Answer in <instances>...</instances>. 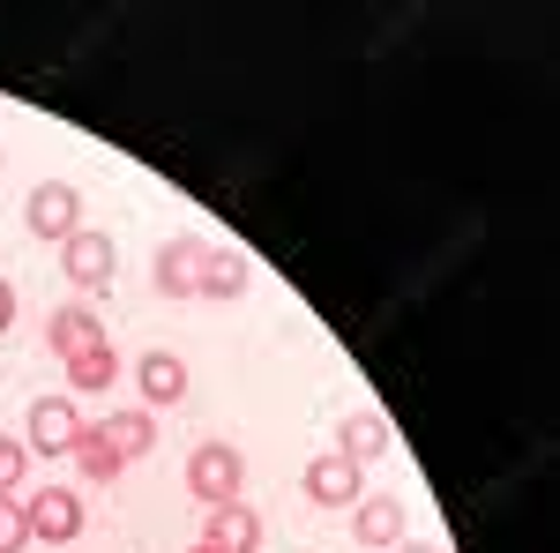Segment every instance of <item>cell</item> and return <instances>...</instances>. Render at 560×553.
<instances>
[{"instance_id": "cell-9", "label": "cell", "mask_w": 560, "mask_h": 553, "mask_svg": "<svg viewBox=\"0 0 560 553\" xmlns=\"http://www.w3.org/2000/svg\"><path fill=\"white\" fill-rule=\"evenodd\" d=\"M306 494H314V509H351V502H359V464L314 457V464H306Z\"/></svg>"}, {"instance_id": "cell-20", "label": "cell", "mask_w": 560, "mask_h": 553, "mask_svg": "<svg viewBox=\"0 0 560 553\" xmlns=\"http://www.w3.org/2000/svg\"><path fill=\"white\" fill-rule=\"evenodd\" d=\"M396 553H441V546H427V539H404V546H396Z\"/></svg>"}, {"instance_id": "cell-18", "label": "cell", "mask_w": 560, "mask_h": 553, "mask_svg": "<svg viewBox=\"0 0 560 553\" xmlns=\"http://www.w3.org/2000/svg\"><path fill=\"white\" fill-rule=\"evenodd\" d=\"M15 479H31V449L0 434V494H15Z\"/></svg>"}, {"instance_id": "cell-10", "label": "cell", "mask_w": 560, "mask_h": 553, "mask_svg": "<svg viewBox=\"0 0 560 553\" xmlns=\"http://www.w3.org/2000/svg\"><path fill=\"white\" fill-rule=\"evenodd\" d=\"M388 441H396V426H388L382 412H351V419H345V441H337V457L366 471L374 457H388Z\"/></svg>"}, {"instance_id": "cell-12", "label": "cell", "mask_w": 560, "mask_h": 553, "mask_svg": "<svg viewBox=\"0 0 560 553\" xmlns=\"http://www.w3.org/2000/svg\"><path fill=\"white\" fill-rule=\"evenodd\" d=\"M135 382H142L150 404H179V396H187V367H179L173 352H142V359H135Z\"/></svg>"}, {"instance_id": "cell-2", "label": "cell", "mask_w": 560, "mask_h": 553, "mask_svg": "<svg viewBox=\"0 0 560 553\" xmlns=\"http://www.w3.org/2000/svg\"><path fill=\"white\" fill-rule=\"evenodd\" d=\"M83 412H75V396H38L31 404V457H75V441H83Z\"/></svg>"}, {"instance_id": "cell-1", "label": "cell", "mask_w": 560, "mask_h": 553, "mask_svg": "<svg viewBox=\"0 0 560 553\" xmlns=\"http://www.w3.org/2000/svg\"><path fill=\"white\" fill-rule=\"evenodd\" d=\"M187 486H195V502L232 509V502H240V486H247V457H240L232 441H202V449L187 457Z\"/></svg>"}, {"instance_id": "cell-5", "label": "cell", "mask_w": 560, "mask_h": 553, "mask_svg": "<svg viewBox=\"0 0 560 553\" xmlns=\"http://www.w3.org/2000/svg\"><path fill=\"white\" fill-rule=\"evenodd\" d=\"M45 344H52V359L68 367V359H83V352H105V330H97L90 307H60V314L45 322Z\"/></svg>"}, {"instance_id": "cell-17", "label": "cell", "mask_w": 560, "mask_h": 553, "mask_svg": "<svg viewBox=\"0 0 560 553\" xmlns=\"http://www.w3.org/2000/svg\"><path fill=\"white\" fill-rule=\"evenodd\" d=\"M31 546V516H23V502L15 494H0V553Z\"/></svg>"}, {"instance_id": "cell-3", "label": "cell", "mask_w": 560, "mask_h": 553, "mask_svg": "<svg viewBox=\"0 0 560 553\" xmlns=\"http://www.w3.org/2000/svg\"><path fill=\"white\" fill-rule=\"evenodd\" d=\"M23 516H31V539H38V546H75V531H83V502H75L68 486H38V494L23 502Z\"/></svg>"}, {"instance_id": "cell-7", "label": "cell", "mask_w": 560, "mask_h": 553, "mask_svg": "<svg viewBox=\"0 0 560 553\" xmlns=\"http://www.w3.org/2000/svg\"><path fill=\"white\" fill-rule=\"evenodd\" d=\"M113 262H120V247H113L105 232H75V240H60V269H68V285H105Z\"/></svg>"}, {"instance_id": "cell-14", "label": "cell", "mask_w": 560, "mask_h": 553, "mask_svg": "<svg viewBox=\"0 0 560 553\" xmlns=\"http://www.w3.org/2000/svg\"><path fill=\"white\" fill-rule=\"evenodd\" d=\"M97 434H105V441H113V449H120L128 464L158 449V419H150V412H120V419H97Z\"/></svg>"}, {"instance_id": "cell-8", "label": "cell", "mask_w": 560, "mask_h": 553, "mask_svg": "<svg viewBox=\"0 0 560 553\" xmlns=\"http://www.w3.org/2000/svg\"><path fill=\"white\" fill-rule=\"evenodd\" d=\"M202 240H165V255H158V292L165 299H195V285H202Z\"/></svg>"}, {"instance_id": "cell-6", "label": "cell", "mask_w": 560, "mask_h": 553, "mask_svg": "<svg viewBox=\"0 0 560 553\" xmlns=\"http://www.w3.org/2000/svg\"><path fill=\"white\" fill-rule=\"evenodd\" d=\"M351 539H359V546H404V502H396V494L351 502Z\"/></svg>"}, {"instance_id": "cell-16", "label": "cell", "mask_w": 560, "mask_h": 553, "mask_svg": "<svg viewBox=\"0 0 560 553\" xmlns=\"http://www.w3.org/2000/svg\"><path fill=\"white\" fill-rule=\"evenodd\" d=\"M113 375H120L113 352H83V359H68V382H75V389H113Z\"/></svg>"}, {"instance_id": "cell-13", "label": "cell", "mask_w": 560, "mask_h": 553, "mask_svg": "<svg viewBox=\"0 0 560 553\" xmlns=\"http://www.w3.org/2000/svg\"><path fill=\"white\" fill-rule=\"evenodd\" d=\"M247 292V262L232 255V247H210L202 255V285H195V299H240Z\"/></svg>"}, {"instance_id": "cell-21", "label": "cell", "mask_w": 560, "mask_h": 553, "mask_svg": "<svg viewBox=\"0 0 560 553\" xmlns=\"http://www.w3.org/2000/svg\"><path fill=\"white\" fill-rule=\"evenodd\" d=\"M187 553H217V546H202V539H195V546H187Z\"/></svg>"}, {"instance_id": "cell-19", "label": "cell", "mask_w": 560, "mask_h": 553, "mask_svg": "<svg viewBox=\"0 0 560 553\" xmlns=\"http://www.w3.org/2000/svg\"><path fill=\"white\" fill-rule=\"evenodd\" d=\"M8 330H15V285L0 277V337H8Z\"/></svg>"}, {"instance_id": "cell-11", "label": "cell", "mask_w": 560, "mask_h": 553, "mask_svg": "<svg viewBox=\"0 0 560 553\" xmlns=\"http://www.w3.org/2000/svg\"><path fill=\"white\" fill-rule=\"evenodd\" d=\"M202 546L217 553H255L261 546V516L247 502H232V509H210V531H202Z\"/></svg>"}, {"instance_id": "cell-4", "label": "cell", "mask_w": 560, "mask_h": 553, "mask_svg": "<svg viewBox=\"0 0 560 553\" xmlns=\"http://www.w3.org/2000/svg\"><path fill=\"white\" fill-rule=\"evenodd\" d=\"M31 232L38 240H75L83 232V195L68 187V180H45V187H31Z\"/></svg>"}, {"instance_id": "cell-15", "label": "cell", "mask_w": 560, "mask_h": 553, "mask_svg": "<svg viewBox=\"0 0 560 553\" xmlns=\"http://www.w3.org/2000/svg\"><path fill=\"white\" fill-rule=\"evenodd\" d=\"M75 471H83V479H120V471H128V457H120V449L97 434V419H90L83 441H75Z\"/></svg>"}]
</instances>
